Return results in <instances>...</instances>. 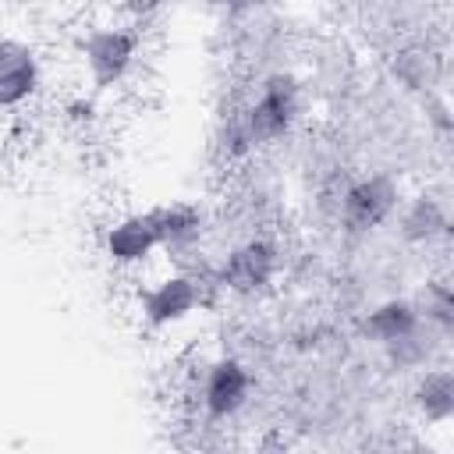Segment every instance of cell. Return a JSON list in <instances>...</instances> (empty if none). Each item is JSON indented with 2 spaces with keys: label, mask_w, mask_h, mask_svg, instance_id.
I'll list each match as a JSON object with an SVG mask.
<instances>
[{
  "label": "cell",
  "mask_w": 454,
  "mask_h": 454,
  "mask_svg": "<svg viewBox=\"0 0 454 454\" xmlns=\"http://www.w3.org/2000/svg\"><path fill=\"white\" fill-rule=\"evenodd\" d=\"M248 397H252V372L241 358L220 355L199 372L195 401H199V408L209 422L234 419L248 404Z\"/></svg>",
  "instance_id": "obj_6"
},
{
  "label": "cell",
  "mask_w": 454,
  "mask_h": 454,
  "mask_svg": "<svg viewBox=\"0 0 454 454\" xmlns=\"http://www.w3.org/2000/svg\"><path fill=\"white\" fill-rule=\"evenodd\" d=\"M419 323H422V316L411 298H387L362 316V337H369L380 348H390L401 337H408Z\"/></svg>",
  "instance_id": "obj_12"
},
{
  "label": "cell",
  "mask_w": 454,
  "mask_h": 454,
  "mask_svg": "<svg viewBox=\"0 0 454 454\" xmlns=\"http://www.w3.org/2000/svg\"><path fill=\"white\" fill-rule=\"evenodd\" d=\"M99 252H103V259L114 270H138V266H145L160 252L149 216L145 213H121V216H114L103 227Z\"/></svg>",
  "instance_id": "obj_8"
},
{
  "label": "cell",
  "mask_w": 454,
  "mask_h": 454,
  "mask_svg": "<svg viewBox=\"0 0 454 454\" xmlns=\"http://www.w3.org/2000/svg\"><path fill=\"white\" fill-rule=\"evenodd\" d=\"M270 4H277V0H227V14H259L262 7H270Z\"/></svg>",
  "instance_id": "obj_16"
},
{
  "label": "cell",
  "mask_w": 454,
  "mask_h": 454,
  "mask_svg": "<svg viewBox=\"0 0 454 454\" xmlns=\"http://www.w3.org/2000/svg\"><path fill=\"white\" fill-rule=\"evenodd\" d=\"M167 4H170V0H117V11L124 14V21H131V25L142 28L145 21L160 18Z\"/></svg>",
  "instance_id": "obj_15"
},
{
  "label": "cell",
  "mask_w": 454,
  "mask_h": 454,
  "mask_svg": "<svg viewBox=\"0 0 454 454\" xmlns=\"http://www.w3.org/2000/svg\"><path fill=\"white\" fill-rule=\"evenodd\" d=\"M280 262V245L270 234H252L223 252V259L213 270V284L234 298H255L273 287Z\"/></svg>",
  "instance_id": "obj_4"
},
{
  "label": "cell",
  "mask_w": 454,
  "mask_h": 454,
  "mask_svg": "<svg viewBox=\"0 0 454 454\" xmlns=\"http://www.w3.org/2000/svg\"><path fill=\"white\" fill-rule=\"evenodd\" d=\"M404 192H401V181L376 170V174H365V177H355L340 188L337 195V220L348 234H372L376 227L390 223L397 206H401Z\"/></svg>",
  "instance_id": "obj_5"
},
{
  "label": "cell",
  "mask_w": 454,
  "mask_h": 454,
  "mask_svg": "<svg viewBox=\"0 0 454 454\" xmlns=\"http://www.w3.org/2000/svg\"><path fill=\"white\" fill-rule=\"evenodd\" d=\"M206 277L195 270H170L163 277H156L153 284L138 287L135 294V312L142 319L145 330L160 333L170 330L177 323H184L188 316H195L206 305Z\"/></svg>",
  "instance_id": "obj_3"
},
{
  "label": "cell",
  "mask_w": 454,
  "mask_h": 454,
  "mask_svg": "<svg viewBox=\"0 0 454 454\" xmlns=\"http://www.w3.org/2000/svg\"><path fill=\"white\" fill-rule=\"evenodd\" d=\"M142 53V28L131 21H99L78 35V64L92 92L124 85Z\"/></svg>",
  "instance_id": "obj_2"
},
{
  "label": "cell",
  "mask_w": 454,
  "mask_h": 454,
  "mask_svg": "<svg viewBox=\"0 0 454 454\" xmlns=\"http://www.w3.org/2000/svg\"><path fill=\"white\" fill-rule=\"evenodd\" d=\"M43 89V60L32 43L4 35L0 39V114H14L35 99Z\"/></svg>",
  "instance_id": "obj_7"
},
{
  "label": "cell",
  "mask_w": 454,
  "mask_h": 454,
  "mask_svg": "<svg viewBox=\"0 0 454 454\" xmlns=\"http://www.w3.org/2000/svg\"><path fill=\"white\" fill-rule=\"evenodd\" d=\"M60 121L74 131H85L99 121V103H96V92H74L60 103Z\"/></svg>",
  "instance_id": "obj_14"
},
{
  "label": "cell",
  "mask_w": 454,
  "mask_h": 454,
  "mask_svg": "<svg viewBox=\"0 0 454 454\" xmlns=\"http://www.w3.org/2000/svg\"><path fill=\"white\" fill-rule=\"evenodd\" d=\"M415 309H419L422 323L436 326L440 333H450L454 330V294H450V284L447 280H426L422 294L415 298Z\"/></svg>",
  "instance_id": "obj_13"
},
{
  "label": "cell",
  "mask_w": 454,
  "mask_h": 454,
  "mask_svg": "<svg viewBox=\"0 0 454 454\" xmlns=\"http://www.w3.org/2000/svg\"><path fill=\"white\" fill-rule=\"evenodd\" d=\"M199 7H206V11H223L227 7V0H195Z\"/></svg>",
  "instance_id": "obj_17"
},
{
  "label": "cell",
  "mask_w": 454,
  "mask_h": 454,
  "mask_svg": "<svg viewBox=\"0 0 454 454\" xmlns=\"http://www.w3.org/2000/svg\"><path fill=\"white\" fill-rule=\"evenodd\" d=\"M149 223H153V234H156V245L170 255H181V252H192L202 234H206V209L199 202H188V199H174V202H160L153 209H145Z\"/></svg>",
  "instance_id": "obj_9"
},
{
  "label": "cell",
  "mask_w": 454,
  "mask_h": 454,
  "mask_svg": "<svg viewBox=\"0 0 454 454\" xmlns=\"http://www.w3.org/2000/svg\"><path fill=\"white\" fill-rule=\"evenodd\" d=\"M411 404L426 426H447L454 419V372L447 365H422L411 387Z\"/></svg>",
  "instance_id": "obj_11"
},
{
  "label": "cell",
  "mask_w": 454,
  "mask_h": 454,
  "mask_svg": "<svg viewBox=\"0 0 454 454\" xmlns=\"http://www.w3.org/2000/svg\"><path fill=\"white\" fill-rule=\"evenodd\" d=\"M394 216H397L401 241L404 245H415V248H429V245H436V241H443L450 234L447 206L433 192H419L411 199H401V206H397Z\"/></svg>",
  "instance_id": "obj_10"
},
{
  "label": "cell",
  "mask_w": 454,
  "mask_h": 454,
  "mask_svg": "<svg viewBox=\"0 0 454 454\" xmlns=\"http://www.w3.org/2000/svg\"><path fill=\"white\" fill-rule=\"evenodd\" d=\"M245 131L252 138V149H266L294 131V124L305 117V82L294 71H270L259 78L255 92L238 106Z\"/></svg>",
  "instance_id": "obj_1"
}]
</instances>
